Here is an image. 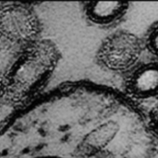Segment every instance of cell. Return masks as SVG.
<instances>
[{
	"instance_id": "1",
	"label": "cell",
	"mask_w": 158,
	"mask_h": 158,
	"mask_svg": "<svg viewBox=\"0 0 158 158\" xmlns=\"http://www.w3.org/2000/svg\"><path fill=\"white\" fill-rule=\"evenodd\" d=\"M59 60V49L49 39H41L17 53L11 65L0 75L4 101L11 106L29 102L48 82Z\"/></svg>"
},
{
	"instance_id": "5",
	"label": "cell",
	"mask_w": 158,
	"mask_h": 158,
	"mask_svg": "<svg viewBox=\"0 0 158 158\" xmlns=\"http://www.w3.org/2000/svg\"><path fill=\"white\" fill-rule=\"evenodd\" d=\"M130 9L127 1H89L83 4V14L94 25L105 27L120 21Z\"/></svg>"
},
{
	"instance_id": "8",
	"label": "cell",
	"mask_w": 158,
	"mask_h": 158,
	"mask_svg": "<svg viewBox=\"0 0 158 158\" xmlns=\"http://www.w3.org/2000/svg\"><path fill=\"white\" fill-rule=\"evenodd\" d=\"M4 96H5L4 87H3V83H2V79H1V76H0V102L4 101Z\"/></svg>"
},
{
	"instance_id": "2",
	"label": "cell",
	"mask_w": 158,
	"mask_h": 158,
	"mask_svg": "<svg viewBox=\"0 0 158 158\" xmlns=\"http://www.w3.org/2000/svg\"><path fill=\"white\" fill-rule=\"evenodd\" d=\"M41 19L32 6L11 2L0 5V42L17 53L42 38Z\"/></svg>"
},
{
	"instance_id": "3",
	"label": "cell",
	"mask_w": 158,
	"mask_h": 158,
	"mask_svg": "<svg viewBox=\"0 0 158 158\" xmlns=\"http://www.w3.org/2000/svg\"><path fill=\"white\" fill-rule=\"evenodd\" d=\"M143 50V39L132 32L118 31L104 39L96 58L105 69L126 74L140 62Z\"/></svg>"
},
{
	"instance_id": "7",
	"label": "cell",
	"mask_w": 158,
	"mask_h": 158,
	"mask_svg": "<svg viewBox=\"0 0 158 158\" xmlns=\"http://www.w3.org/2000/svg\"><path fill=\"white\" fill-rule=\"evenodd\" d=\"M149 119H150V124L158 130V102L152 107L150 113H149Z\"/></svg>"
},
{
	"instance_id": "6",
	"label": "cell",
	"mask_w": 158,
	"mask_h": 158,
	"mask_svg": "<svg viewBox=\"0 0 158 158\" xmlns=\"http://www.w3.org/2000/svg\"><path fill=\"white\" fill-rule=\"evenodd\" d=\"M143 42L144 49L154 56L158 57V20L149 27Z\"/></svg>"
},
{
	"instance_id": "4",
	"label": "cell",
	"mask_w": 158,
	"mask_h": 158,
	"mask_svg": "<svg viewBox=\"0 0 158 158\" xmlns=\"http://www.w3.org/2000/svg\"><path fill=\"white\" fill-rule=\"evenodd\" d=\"M123 89L133 99L147 100L158 96V60L139 62L124 76Z\"/></svg>"
}]
</instances>
